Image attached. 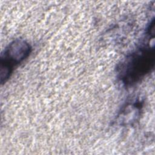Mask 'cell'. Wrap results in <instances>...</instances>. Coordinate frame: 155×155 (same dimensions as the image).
Listing matches in <instances>:
<instances>
[{
  "label": "cell",
  "instance_id": "1",
  "mask_svg": "<svg viewBox=\"0 0 155 155\" xmlns=\"http://www.w3.org/2000/svg\"><path fill=\"white\" fill-rule=\"evenodd\" d=\"M154 64V46L143 47L132 53L119 67V78L127 85H133L143 78Z\"/></svg>",
  "mask_w": 155,
  "mask_h": 155
},
{
  "label": "cell",
  "instance_id": "2",
  "mask_svg": "<svg viewBox=\"0 0 155 155\" xmlns=\"http://www.w3.org/2000/svg\"><path fill=\"white\" fill-rule=\"evenodd\" d=\"M30 51V45L21 39L13 41L6 47L1 59V82L8 78L13 67L27 58Z\"/></svg>",
  "mask_w": 155,
  "mask_h": 155
}]
</instances>
